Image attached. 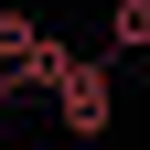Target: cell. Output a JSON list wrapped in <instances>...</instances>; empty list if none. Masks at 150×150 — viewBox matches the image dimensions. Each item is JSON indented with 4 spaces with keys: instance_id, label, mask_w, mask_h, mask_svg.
Returning a JSON list of instances; mask_svg holds the SVG:
<instances>
[{
    "instance_id": "obj_1",
    "label": "cell",
    "mask_w": 150,
    "mask_h": 150,
    "mask_svg": "<svg viewBox=\"0 0 150 150\" xmlns=\"http://www.w3.org/2000/svg\"><path fill=\"white\" fill-rule=\"evenodd\" d=\"M54 118H64V139H107V129H118V86H107V64L75 54V64L54 75Z\"/></svg>"
},
{
    "instance_id": "obj_2",
    "label": "cell",
    "mask_w": 150,
    "mask_h": 150,
    "mask_svg": "<svg viewBox=\"0 0 150 150\" xmlns=\"http://www.w3.org/2000/svg\"><path fill=\"white\" fill-rule=\"evenodd\" d=\"M107 43L118 54H150V0H118V11H107Z\"/></svg>"
}]
</instances>
